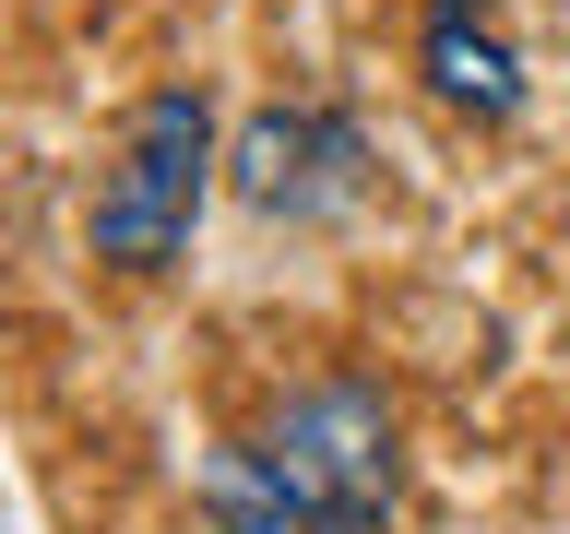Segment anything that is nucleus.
I'll use <instances>...</instances> for the list:
<instances>
[{
  "label": "nucleus",
  "mask_w": 570,
  "mask_h": 534,
  "mask_svg": "<svg viewBox=\"0 0 570 534\" xmlns=\"http://www.w3.org/2000/svg\"><path fill=\"white\" fill-rule=\"evenodd\" d=\"M214 178H226V119H214L203 83H155V96L119 119L107 142L96 190H83V249H96V274L119 285H155L190 261V226H203Z\"/></svg>",
  "instance_id": "obj_2"
},
{
  "label": "nucleus",
  "mask_w": 570,
  "mask_h": 534,
  "mask_svg": "<svg viewBox=\"0 0 570 534\" xmlns=\"http://www.w3.org/2000/svg\"><path fill=\"white\" fill-rule=\"evenodd\" d=\"M416 71L463 131H511L523 119V24H511V0H416Z\"/></svg>",
  "instance_id": "obj_4"
},
{
  "label": "nucleus",
  "mask_w": 570,
  "mask_h": 534,
  "mask_svg": "<svg viewBox=\"0 0 570 534\" xmlns=\"http://www.w3.org/2000/svg\"><path fill=\"white\" fill-rule=\"evenodd\" d=\"M404 511V416L381 380L321 368L274 416L203 463L214 534H392Z\"/></svg>",
  "instance_id": "obj_1"
},
{
  "label": "nucleus",
  "mask_w": 570,
  "mask_h": 534,
  "mask_svg": "<svg viewBox=\"0 0 570 534\" xmlns=\"http://www.w3.org/2000/svg\"><path fill=\"white\" fill-rule=\"evenodd\" d=\"M226 190L249 214H274V226H321V214H345L368 190V131L321 96H285L226 142Z\"/></svg>",
  "instance_id": "obj_3"
}]
</instances>
